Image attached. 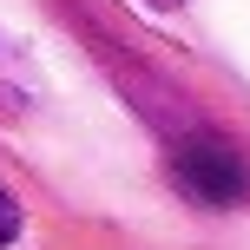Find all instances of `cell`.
I'll list each match as a JSON object with an SVG mask.
<instances>
[{
    "label": "cell",
    "instance_id": "obj_3",
    "mask_svg": "<svg viewBox=\"0 0 250 250\" xmlns=\"http://www.w3.org/2000/svg\"><path fill=\"white\" fill-rule=\"evenodd\" d=\"M0 112H13V92H7V79H0Z\"/></svg>",
    "mask_w": 250,
    "mask_h": 250
},
{
    "label": "cell",
    "instance_id": "obj_2",
    "mask_svg": "<svg viewBox=\"0 0 250 250\" xmlns=\"http://www.w3.org/2000/svg\"><path fill=\"white\" fill-rule=\"evenodd\" d=\"M13 237H20V204H13V191L0 185V250H7Z\"/></svg>",
    "mask_w": 250,
    "mask_h": 250
},
{
    "label": "cell",
    "instance_id": "obj_4",
    "mask_svg": "<svg viewBox=\"0 0 250 250\" xmlns=\"http://www.w3.org/2000/svg\"><path fill=\"white\" fill-rule=\"evenodd\" d=\"M151 7H178V0H151Z\"/></svg>",
    "mask_w": 250,
    "mask_h": 250
},
{
    "label": "cell",
    "instance_id": "obj_1",
    "mask_svg": "<svg viewBox=\"0 0 250 250\" xmlns=\"http://www.w3.org/2000/svg\"><path fill=\"white\" fill-rule=\"evenodd\" d=\"M171 185L191 204H211V211H230V204L250 198V171H244L237 145L217 132H191L171 145Z\"/></svg>",
    "mask_w": 250,
    "mask_h": 250
}]
</instances>
